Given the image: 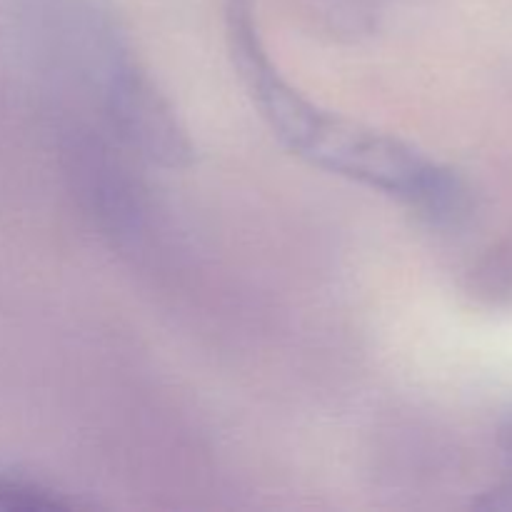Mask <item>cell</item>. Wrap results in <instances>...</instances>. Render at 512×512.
Masks as SVG:
<instances>
[{
    "instance_id": "cell-1",
    "label": "cell",
    "mask_w": 512,
    "mask_h": 512,
    "mask_svg": "<svg viewBox=\"0 0 512 512\" xmlns=\"http://www.w3.org/2000/svg\"><path fill=\"white\" fill-rule=\"evenodd\" d=\"M225 35L250 100L290 153L403 200L433 220H450L463 210V185L448 168L400 138L335 115L300 95L270 63L250 0L225 3Z\"/></svg>"
},
{
    "instance_id": "cell-2",
    "label": "cell",
    "mask_w": 512,
    "mask_h": 512,
    "mask_svg": "<svg viewBox=\"0 0 512 512\" xmlns=\"http://www.w3.org/2000/svg\"><path fill=\"white\" fill-rule=\"evenodd\" d=\"M105 105L113 128L140 155L168 168L190 160V143L178 118L155 90L148 75L135 65L118 38H105Z\"/></svg>"
},
{
    "instance_id": "cell-3",
    "label": "cell",
    "mask_w": 512,
    "mask_h": 512,
    "mask_svg": "<svg viewBox=\"0 0 512 512\" xmlns=\"http://www.w3.org/2000/svg\"><path fill=\"white\" fill-rule=\"evenodd\" d=\"M68 508H73V503L55 495L53 490L0 473V512H53Z\"/></svg>"
},
{
    "instance_id": "cell-4",
    "label": "cell",
    "mask_w": 512,
    "mask_h": 512,
    "mask_svg": "<svg viewBox=\"0 0 512 512\" xmlns=\"http://www.w3.org/2000/svg\"><path fill=\"white\" fill-rule=\"evenodd\" d=\"M505 440H508V450L512 455V428H508V433H505Z\"/></svg>"
}]
</instances>
